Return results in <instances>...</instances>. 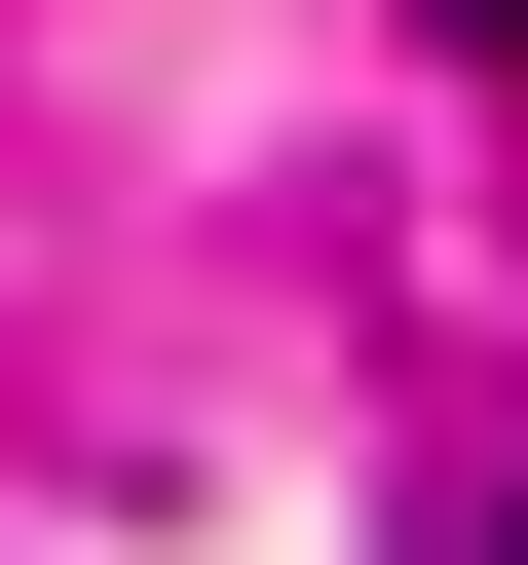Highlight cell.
Wrapping results in <instances>:
<instances>
[{
	"label": "cell",
	"mask_w": 528,
	"mask_h": 565,
	"mask_svg": "<svg viewBox=\"0 0 528 565\" xmlns=\"http://www.w3.org/2000/svg\"><path fill=\"white\" fill-rule=\"evenodd\" d=\"M415 39H490V76H528V0H415Z\"/></svg>",
	"instance_id": "6da1fadb"
},
{
	"label": "cell",
	"mask_w": 528,
	"mask_h": 565,
	"mask_svg": "<svg viewBox=\"0 0 528 565\" xmlns=\"http://www.w3.org/2000/svg\"><path fill=\"white\" fill-rule=\"evenodd\" d=\"M490 565H528V527H490Z\"/></svg>",
	"instance_id": "7a4b0ae2"
}]
</instances>
